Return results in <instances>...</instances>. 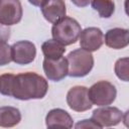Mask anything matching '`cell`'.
<instances>
[{"mask_svg": "<svg viewBox=\"0 0 129 129\" xmlns=\"http://www.w3.org/2000/svg\"><path fill=\"white\" fill-rule=\"evenodd\" d=\"M48 91L47 81L40 75L32 72L13 75L10 86V97L27 101L42 99Z\"/></svg>", "mask_w": 129, "mask_h": 129, "instance_id": "obj_1", "label": "cell"}, {"mask_svg": "<svg viewBox=\"0 0 129 129\" xmlns=\"http://www.w3.org/2000/svg\"><path fill=\"white\" fill-rule=\"evenodd\" d=\"M82 27L80 23L73 17L64 16L51 27L52 38L62 45H71L77 42L81 34Z\"/></svg>", "mask_w": 129, "mask_h": 129, "instance_id": "obj_2", "label": "cell"}, {"mask_svg": "<svg viewBox=\"0 0 129 129\" xmlns=\"http://www.w3.org/2000/svg\"><path fill=\"white\" fill-rule=\"evenodd\" d=\"M69 72L68 76L72 78L86 77L94 67L93 54L83 48H78L68 54Z\"/></svg>", "mask_w": 129, "mask_h": 129, "instance_id": "obj_3", "label": "cell"}, {"mask_svg": "<svg viewBox=\"0 0 129 129\" xmlns=\"http://www.w3.org/2000/svg\"><path fill=\"white\" fill-rule=\"evenodd\" d=\"M88 95L92 104L100 107L108 106L115 101L117 90L112 83L108 81H99L88 89Z\"/></svg>", "mask_w": 129, "mask_h": 129, "instance_id": "obj_4", "label": "cell"}, {"mask_svg": "<svg viewBox=\"0 0 129 129\" xmlns=\"http://www.w3.org/2000/svg\"><path fill=\"white\" fill-rule=\"evenodd\" d=\"M23 9L20 0H0V24L15 25L20 22Z\"/></svg>", "mask_w": 129, "mask_h": 129, "instance_id": "obj_5", "label": "cell"}, {"mask_svg": "<svg viewBox=\"0 0 129 129\" xmlns=\"http://www.w3.org/2000/svg\"><path fill=\"white\" fill-rule=\"evenodd\" d=\"M100 128L103 127H112L118 125L124 119V114L121 110L116 107L108 106H101L93 111L92 118Z\"/></svg>", "mask_w": 129, "mask_h": 129, "instance_id": "obj_6", "label": "cell"}, {"mask_svg": "<svg viewBox=\"0 0 129 129\" xmlns=\"http://www.w3.org/2000/svg\"><path fill=\"white\" fill-rule=\"evenodd\" d=\"M67 103L69 107L76 112H85L93 106L88 95V88L84 86L71 88L67 94Z\"/></svg>", "mask_w": 129, "mask_h": 129, "instance_id": "obj_7", "label": "cell"}, {"mask_svg": "<svg viewBox=\"0 0 129 129\" xmlns=\"http://www.w3.org/2000/svg\"><path fill=\"white\" fill-rule=\"evenodd\" d=\"M12 60L17 64H28L36 56L35 44L29 40H20L11 45Z\"/></svg>", "mask_w": 129, "mask_h": 129, "instance_id": "obj_8", "label": "cell"}, {"mask_svg": "<svg viewBox=\"0 0 129 129\" xmlns=\"http://www.w3.org/2000/svg\"><path fill=\"white\" fill-rule=\"evenodd\" d=\"M42 68L46 78L52 82H59L68 76L69 64L68 59L64 56L58 58H45L42 62Z\"/></svg>", "mask_w": 129, "mask_h": 129, "instance_id": "obj_9", "label": "cell"}, {"mask_svg": "<svg viewBox=\"0 0 129 129\" xmlns=\"http://www.w3.org/2000/svg\"><path fill=\"white\" fill-rule=\"evenodd\" d=\"M81 48L90 52L98 50L104 43V34L98 27H87L79 36Z\"/></svg>", "mask_w": 129, "mask_h": 129, "instance_id": "obj_10", "label": "cell"}, {"mask_svg": "<svg viewBox=\"0 0 129 129\" xmlns=\"http://www.w3.org/2000/svg\"><path fill=\"white\" fill-rule=\"evenodd\" d=\"M40 9L45 20L52 24L63 18L67 13L64 0H44Z\"/></svg>", "mask_w": 129, "mask_h": 129, "instance_id": "obj_11", "label": "cell"}, {"mask_svg": "<svg viewBox=\"0 0 129 129\" xmlns=\"http://www.w3.org/2000/svg\"><path fill=\"white\" fill-rule=\"evenodd\" d=\"M104 41L113 49H122L129 44V30L120 27L111 28L106 32Z\"/></svg>", "mask_w": 129, "mask_h": 129, "instance_id": "obj_12", "label": "cell"}, {"mask_svg": "<svg viewBox=\"0 0 129 129\" xmlns=\"http://www.w3.org/2000/svg\"><path fill=\"white\" fill-rule=\"evenodd\" d=\"M45 125L48 128H54V127L72 128L74 125V120L66 110L56 108L50 110L46 114Z\"/></svg>", "mask_w": 129, "mask_h": 129, "instance_id": "obj_13", "label": "cell"}, {"mask_svg": "<svg viewBox=\"0 0 129 129\" xmlns=\"http://www.w3.org/2000/svg\"><path fill=\"white\" fill-rule=\"evenodd\" d=\"M21 121L20 111L11 106L0 107V127L9 128L18 125Z\"/></svg>", "mask_w": 129, "mask_h": 129, "instance_id": "obj_14", "label": "cell"}, {"mask_svg": "<svg viewBox=\"0 0 129 129\" xmlns=\"http://www.w3.org/2000/svg\"><path fill=\"white\" fill-rule=\"evenodd\" d=\"M41 50L45 58L54 59V58H58L62 56V54L66 52V46L52 38L42 43Z\"/></svg>", "mask_w": 129, "mask_h": 129, "instance_id": "obj_15", "label": "cell"}, {"mask_svg": "<svg viewBox=\"0 0 129 129\" xmlns=\"http://www.w3.org/2000/svg\"><path fill=\"white\" fill-rule=\"evenodd\" d=\"M92 7L102 18H110L115 11V3L112 0H92Z\"/></svg>", "mask_w": 129, "mask_h": 129, "instance_id": "obj_16", "label": "cell"}, {"mask_svg": "<svg viewBox=\"0 0 129 129\" xmlns=\"http://www.w3.org/2000/svg\"><path fill=\"white\" fill-rule=\"evenodd\" d=\"M128 62H129L128 57H122L117 59L114 67L116 76L118 77V79L124 82H128Z\"/></svg>", "mask_w": 129, "mask_h": 129, "instance_id": "obj_17", "label": "cell"}, {"mask_svg": "<svg viewBox=\"0 0 129 129\" xmlns=\"http://www.w3.org/2000/svg\"><path fill=\"white\" fill-rule=\"evenodd\" d=\"M12 61L11 45L7 41L0 40V66H6Z\"/></svg>", "mask_w": 129, "mask_h": 129, "instance_id": "obj_18", "label": "cell"}, {"mask_svg": "<svg viewBox=\"0 0 129 129\" xmlns=\"http://www.w3.org/2000/svg\"><path fill=\"white\" fill-rule=\"evenodd\" d=\"M13 74H3L0 76V93L4 96H10V86Z\"/></svg>", "mask_w": 129, "mask_h": 129, "instance_id": "obj_19", "label": "cell"}, {"mask_svg": "<svg viewBox=\"0 0 129 129\" xmlns=\"http://www.w3.org/2000/svg\"><path fill=\"white\" fill-rule=\"evenodd\" d=\"M76 128H100V126L93 119H85L75 125Z\"/></svg>", "mask_w": 129, "mask_h": 129, "instance_id": "obj_20", "label": "cell"}, {"mask_svg": "<svg viewBox=\"0 0 129 129\" xmlns=\"http://www.w3.org/2000/svg\"><path fill=\"white\" fill-rule=\"evenodd\" d=\"M10 28L8 26L0 24V40L7 41L10 37Z\"/></svg>", "mask_w": 129, "mask_h": 129, "instance_id": "obj_21", "label": "cell"}, {"mask_svg": "<svg viewBox=\"0 0 129 129\" xmlns=\"http://www.w3.org/2000/svg\"><path fill=\"white\" fill-rule=\"evenodd\" d=\"M71 1H72V2H73L75 5H76V6L83 8V7L88 6L92 0H71Z\"/></svg>", "mask_w": 129, "mask_h": 129, "instance_id": "obj_22", "label": "cell"}, {"mask_svg": "<svg viewBox=\"0 0 129 129\" xmlns=\"http://www.w3.org/2000/svg\"><path fill=\"white\" fill-rule=\"evenodd\" d=\"M43 1L44 0H28V2L30 4H32L33 6H39V7H40V5L42 4Z\"/></svg>", "mask_w": 129, "mask_h": 129, "instance_id": "obj_23", "label": "cell"}]
</instances>
